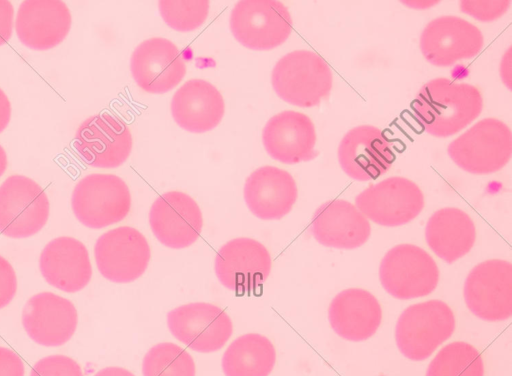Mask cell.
<instances>
[{"instance_id": "cell-1", "label": "cell", "mask_w": 512, "mask_h": 376, "mask_svg": "<svg viewBox=\"0 0 512 376\" xmlns=\"http://www.w3.org/2000/svg\"><path fill=\"white\" fill-rule=\"evenodd\" d=\"M482 107V95L475 86L443 77L426 82L412 104L417 123L441 138L464 129L480 115Z\"/></svg>"}, {"instance_id": "cell-2", "label": "cell", "mask_w": 512, "mask_h": 376, "mask_svg": "<svg viewBox=\"0 0 512 376\" xmlns=\"http://www.w3.org/2000/svg\"><path fill=\"white\" fill-rule=\"evenodd\" d=\"M328 63L317 53L295 50L281 57L271 73L276 94L298 107H312L325 99L332 88Z\"/></svg>"}, {"instance_id": "cell-3", "label": "cell", "mask_w": 512, "mask_h": 376, "mask_svg": "<svg viewBox=\"0 0 512 376\" xmlns=\"http://www.w3.org/2000/svg\"><path fill=\"white\" fill-rule=\"evenodd\" d=\"M451 160L472 174L502 169L512 155L510 128L496 118H485L454 139L447 148Z\"/></svg>"}, {"instance_id": "cell-4", "label": "cell", "mask_w": 512, "mask_h": 376, "mask_svg": "<svg viewBox=\"0 0 512 376\" xmlns=\"http://www.w3.org/2000/svg\"><path fill=\"white\" fill-rule=\"evenodd\" d=\"M455 318L440 300H429L406 308L398 318L395 340L400 352L413 361H423L454 332Z\"/></svg>"}, {"instance_id": "cell-5", "label": "cell", "mask_w": 512, "mask_h": 376, "mask_svg": "<svg viewBox=\"0 0 512 376\" xmlns=\"http://www.w3.org/2000/svg\"><path fill=\"white\" fill-rule=\"evenodd\" d=\"M71 206L84 226L100 229L122 221L129 213L131 195L126 183L114 174L93 173L74 187Z\"/></svg>"}, {"instance_id": "cell-6", "label": "cell", "mask_w": 512, "mask_h": 376, "mask_svg": "<svg viewBox=\"0 0 512 376\" xmlns=\"http://www.w3.org/2000/svg\"><path fill=\"white\" fill-rule=\"evenodd\" d=\"M379 278L387 293L407 300L432 293L438 284L439 270L424 249L412 244H400L384 255Z\"/></svg>"}, {"instance_id": "cell-7", "label": "cell", "mask_w": 512, "mask_h": 376, "mask_svg": "<svg viewBox=\"0 0 512 376\" xmlns=\"http://www.w3.org/2000/svg\"><path fill=\"white\" fill-rule=\"evenodd\" d=\"M230 30L235 39L252 50H270L289 37L292 18L280 1H239L231 11Z\"/></svg>"}, {"instance_id": "cell-8", "label": "cell", "mask_w": 512, "mask_h": 376, "mask_svg": "<svg viewBox=\"0 0 512 376\" xmlns=\"http://www.w3.org/2000/svg\"><path fill=\"white\" fill-rule=\"evenodd\" d=\"M43 188L23 175H12L0 185V233L15 239L38 233L49 217Z\"/></svg>"}, {"instance_id": "cell-9", "label": "cell", "mask_w": 512, "mask_h": 376, "mask_svg": "<svg viewBox=\"0 0 512 376\" xmlns=\"http://www.w3.org/2000/svg\"><path fill=\"white\" fill-rule=\"evenodd\" d=\"M171 334L193 351L212 353L227 343L233 332L228 314L220 307L193 302L178 306L167 314Z\"/></svg>"}, {"instance_id": "cell-10", "label": "cell", "mask_w": 512, "mask_h": 376, "mask_svg": "<svg viewBox=\"0 0 512 376\" xmlns=\"http://www.w3.org/2000/svg\"><path fill=\"white\" fill-rule=\"evenodd\" d=\"M355 206L367 219L381 226L395 227L419 215L424 207V196L416 183L394 176L359 193Z\"/></svg>"}, {"instance_id": "cell-11", "label": "cell", "mask_w": 512, "mask_h": 376, "mask_svg": "<svg viewBox=\"0 0 512 376\" xmlns=\"http://www.w3.org/2000/svg\"><path fill=\"white\" fill-rule=\"evenodd\" d=\"M464 299L469 310L485 321H504L512 315V265L500 259L479 263L468 274Z\"/></svg>"}, {"instance_id": "cell-12", "label": "cell", "mask_w": 512, "mask_h": 376, "mask_svg": "<svg viewBox=\"0 0 512 376\" xmlns=\"http://www.w3.org/2000/svg\"><path fill=\"white\" fill-rule=\"evenodd\" d=\"M150 256L147 239L130 226L108 230L94 246L99 272L114 283H130L138 279L146 271Z\"/></svg>"}, {"instance_id": "cell-13", "label": "cell", "mask_w": 512, "mask_h": 376, "mask_svg": "<svg viewBox=\"0 0 512 376\" xmlns=\"http://www.w3.org/2000/svg\"><path fill=\"white\" fill-rule=\"evenodd\" d=\"M271 256L259 241L238 237L229 240L217 251L214 270L219 282L238 294L256 291L271 271Z\"/></svg>"}, {"instance_id": "cell-14", "label": "cell", "mask_w": 512, "mask_h": 376, "mask_svg": "<svg viewBox=\"0 0 512 376\" xmlns=\"http://www.w3.org/2000/svg\"><path fill=\"white\" fill-rule=\"evenodd\" d=\"M132 135L119 118L97 114L85 119L75 133L74 148L84 162L97 168L122 165L132 150Z\"/></svg>"}, {"instance_id": "cell-15", "label": "cell", "mask_w": 512, "mask_h": 376, "mask_svg": "<svg viewBox=\"0 0 512 376\" xmlns=\"http://www.w3.org/2000/svg\"><path fill=\"white\" fill-rule=\"evenodd\" d=\"M483 43L480 29L457 16H440L431 20L423 29L419 42L424 58L440 67L474 57Z\"/></svg>"}, {"instance_id": "cell-16", "label": "cell", "mask_w": 512, "mask_h": 376, "mask_svg": "<svg viewBox=\"0 0 512 376\" xmlns=\"http://www.w3.org/2000/svg\"><path fill=\"white\" fill-rule=\"evenodd\" d=\"M150 228L157 240L172 249L197 241L203 217L196 201L186 193L170 191L158 196L149 211Z\"/></svg>"}, {"instance_id": "cell-17", "label": "cell", "mask_w": 512, "mask_h": 376, "mask_svg": "<svg viewBox=\"0 0 512 376\" xmlns=\"http://www.w3.org/2000/svg\"><path fill=\"white\" fill-rule=\"evenodd\" d=\"M338 161L344 173L357 181H368L386 173L394 161L391 142L373 125L350 129L338 146Z\"/></svg>"}, {"instance_id": "cell-18", "label": "cell", "mask_w": 512, "mask_h": 376, "mask_svg": "<svg viewBox=\"0 0 512 376\" xmlns=\"http://www.w3.org/2000/svg\"><path fill=\"white\" fill-rule=\"evenodd\" d=\"M78 314L74 304L55 293L41 292L30 297L22 310V325L35 343L56 347L74 335Z\"/></svg>"}, {"instance_id": "cell-19", "label": "cell", "mask_w": 512, "mask_h": 376, "mask_svg": "<svg viewBox=\"0 0 512 376\" xmlns=\"http://www.w3.org/2000/svg\"><path fill=\"white\" fill-rule=\"evenodd\" d=\"M130 70L137 85L146 92L162 94L180 83L186 73L177 46L162 37L141 42L133 51Z\"/></svg>"}, {"instance_id": "cell-20", "label": "cell", "mask_w": 512, "mask_h": 376, "mask_svg": "<svg viewBox=\"0 0 512 376\" xmlns=\"http://www.w3.org/2000/svg\"><path fill=\"white\" fill-rule=\"evenodd\" d=\"M267 153L285 164L314 159L316 132L312 120L305 114L286 110L272 116L262 131Z\"/></svg>"}, {"instance_id": "cell-21", "label": "cell", "mask_w": 512, "mask_h": 376, "mask_svg": "<svg viewBox=\"0 0 512 376\" xmlns=\"http://www.w3.org/2000/svg\"><path fill=\"white\" fill-rule=\"evenodd\" d=\"M71 24V13L63 1L28 0L18 8L15 29L25 46L48 50L65 39Z\"/></svg>"}, {"instance_id": "cell-22", "label": "cell", "mask_w": 512, "mask_h": 376, "mask_svg": "<svg viewBox=\"0 0 512 376\" xmlns=\"http://www.w3.org/2000/svg\"><path fill=\"white\" fill-rule=\"evenodd\" d=\"M39 268L46 282L67 293L86 287L92 276V266L85 245L73 237L61 236L43 248Z\"/></svg>"}, {"instance_id": "cell-23", "label": "cell", "mask_w": 512, "mask_h": 376, "mask_svg": "<svg viewBox=\"0 0 512 376\" xmlns=\"http://www.w3.org/2000/svg\"><path fill=\"white\" fill-rule=\"evenodd\" d=\"M310 231L324 246L350 250L360 247L369 239L371 227L355 205L334 199L316 209Z\"/></svg>"}, {"instance_id": "cell-24", "label": "cell", "mask_w": 512, "mask_h": 376, "mask_svg": "<svg viewBox=\"0 0 512 376\" xmlns=\"http://www.w3.org/2000/svg\"><path fill=\"white\" fill-rule=\"evenodd\" d=\"M243 196L254 216L262 220H278L291 211L297 199V186L287 171L262 166L247 177Z\"/></svg>"}, {"instance_id": "cell-25", "label": "cell", "mask_w": 512, "mask_h": 376, "mask_svg": "<svg viewBox=\"0 0 512 376\" xmlns=\"http://www.w3.org/2000/svg\"><path fill=\"white\" fill-rule=\"evenodd\" d=\"M224 100L219 90L203 79L185 82L173 95L171 114L184 130L203 133L215 128L224 115Z\"/></svg>"}, {"instance_id": "cell-26", "label": "cell", "mask_w": 512, "mask_h": 376, "mask_svg": "<svg viewBox=\"0 0 512 376\" xmlns=\"http://www.w3.org/2000/svg\"><path fill=\"white\" fill-rule=\"evenodd\" d=\"M329 322L341 338L359 342L373 336L382 319V310L370 292L351 288L337 294L328 310Z\"/></svg>"}, {"instance_id": "cell-27", "label": "cell", "mask_w": 512, "mask_h": 376, "mask_svg": "<svg viewBox=\"0 0 512 376\" xmlns=\"http://www.w3.org/2000/svg\"><path fill=\"white\" fill-rule=\"evenodd\" d=\"M425 238L432 251L447 263L466 255L473 247L476 230L470 216L454 208H442L427 221Z\"/></svg>"}, {"instance_id": "cell-28", "label": "cell", "mask_w": 512, "mask_h": 376, "mask_svg": "<svg viewBox=\"0 0 512 376\" xmlns=\"http://www.w3.org/2000/svg\"><path fill=\"white\" fill-rule=\"evenodd\" d=\"M276 362L272 342L258 333L239 336L225 350L222 370L225 376H269Z\"/></svg>"}, {"instance_id": "cell-29", "label": "cell", "mask_w": 512, "mask_h": 376, "mask_svg": "<svg viewBox=\"0 0 512 376\" xmlns=\"http://www.w3.org/2000/svg\"><path fill=\"white\" fill-rule=\"evenodd\" d=\"M426 376H484L482 357L472 345L452 342L436 354Z\"/></svg>"}, {"instance_id": "cell-30", "label": "cell", "mask_w": 512, "mask_h": 376, "mask_svg": "<svg viewBox=\"0 0 512 376\" xmlns=\"http://www.w3.org/2000/svg\"><path fill=\"white\" fill-rule=\"evenodd\" d=\"M143 376H195L192 356L181 346L158 343L151 347L142 361Z\"/></svg>"}, {"instance_id": "cell-31", "label": "cell", "mask_w": 512, "mask_h": 376, "mask_svg": "<svg viewBox=\"0 0 512 376\" xmlns=\"http://www.w3.org/2000/svg\"><path fill=\"white\" fill-rule=\"evenodd\" d=\"M158 8L169 27L188 32L204 23L209 12V1H159Z\"/></svg>"}, {"instance_id": "cell-32", "label": "cell", "mask_w": 512, "mask_h": 376, "mask_svg": "<svg viewBox=\"0 0 512 376\" xmlns=\"http://www.w3.org/2000/svg\"><path fill=\"white\" fill-rule=\"evenodd\" d=\"M30 376H84L80 365L64 355H50L38 360Z\"/></svg>"}, {"instance_id": "cell-33", "label": "cell", "mask_w": 512, "mask_h": 376, "mask_svg": "<svg viewBox=\"0 0 512 376\" xmlns=\"http://www.w3.org/2000/svg\"><path fill=\"white\" fill-rule=\"evenodd\" d=\"M510 1H461L462 12L480 21H493L501 17L509 8Z\"/></svg>"}, {"instance_id": "cell-34", "label": "cell", "mask_w": 512, "mask_h": 376, "mask_svg": "<svg viewBox=\"0 0 512 376\" xmlns=\"http://www.w3.org/2000/svg\"><path fill=\"white\" fill-rule=\"evenodd\" d=\"M17 291V277L12 265L0 255V309L7 306Z\"/></svg>"}, {"instance_id": "cell-35", "label": "cell", "mask_w": 512, "mask_h": 376, "mask_svg": "<svg viewBox=\"0 0 512 376\" xmlns=\"http://www.w3.org/2000/svg\"><path fill=\"white\" fill-rule=\"evenodd\" d=\"M25 366L13 350L0 347V376H24Z\"/></svg>"}, {"instance_id": "cell-36", "label": "cell", "mask_w": 512, "mask_h": 376, "mask_svg": "<svg viewBox=\"0 0 512 376\" xmlns=\"http://www.w3.org/2000/svg\"><path fill=\"white\" fill-rule=\"evenodd\" d=\"M14 9L9 1L0 0V46L12 35Z\"/></svg>"}, {"instance_id": "cell-37", "label": "cell", "mask_w": 512, "mask_h": 376, "mask_svg": "<svg viewBox=\"0 0 512 376\" xmlns=\"http://www.w3.org/2000/svg\"><path fill=\"white\" fill-rule=\"evenodd\" d=\"M11 117V105L8 97L0 88V133L8 126Z\"/></svg>"}, {"instance_id": "cell-38", "label": "cell", "mask_w": 512, "mask_h": 376, "mask_svg": "<svg viewBox=\"0 0 512 376\" xmlns=\"http://www.w3.org/2000/svg\"><path fill=\"white\" fill-rule=\"evenodd\" d=\"M500 74L503 82L506 83L507 87L511 88V50L508 49L504 54L501 65Z\"/></svg>"}, {"instance_id": "cell-39", "label": "cell", "mask_w": 512, "mask_h": 376, "mask_svg": "<svg viewBox=\"0 0 512 376\" xmlns=\"http://www.w3.org/2000/svg\"><path fill=\"white\" fill-rule=\"evenodd\" d=\"M94 376H135V375L125 368L117 367V366H110V367H105V368L99 370L97 373L94 374Z\"/></svg>"}, {"instance_id": "cell-40", "label": "cell", "mask_w": 512, "mask_h": 376, "mask_svg": "<svg viewBox=\"0 0 512 376\" xmlns=\"http://www.w3.org/2000/svg\"><path fill=\"white\" fill-rule=\"evenodd\" d=\"M7 167V155L4 148L0 145V177L3 175Z\"/></svg>"}, {"instance_id": "cell-41", "label": "cell", "mask_w": 512, "mask_h": 376, "mask_svg": "<svg viewBox=\"0 0 512 376\" xmlns=\"http://www.w3.org/2000/svg\"><path fill=\"white\" fill-rule=\"evenodd\" d=\"M407 5L417 7V8L420 6H422V8H426L430 5H433V2H410V3H407Z\"/></svg>"}]
</instances>
